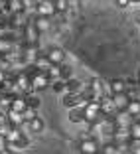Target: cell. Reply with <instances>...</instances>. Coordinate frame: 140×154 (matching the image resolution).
<instances>
[{"label": "cell", "mask_w": 140, "mask_h": 154, "mask_svg": "<svg viewBox=\"0 0 140 154\" xmlns=\"http://www.w3.org/2000/svg\"><path fill=\"white\" fill-rule=\"evenodd\" d=\"M67 119L75 125L79 122H85V105H77V107H71L67 113Z\"/></svg>", "instance_id": "cell-6"}, {"label": "cell", "mask_w": 140, "mask_h": 154, "mask_svg": "<svg viewBox=\"0 0 140 154\" xmlns=\"http://www.w3.org/2000/svg\"><path fill=\"white\" fill-rule=\"evenodd\" d=\"M126 113L132 115L134 119L140 117V99H136V97H130V101H128V107H126Z\"/></svg>", "instance_id": "cell-13"}, {"label": "cell", "mask_w": 140, "mask_h": 154, "mask_svg": "<svg viewBox=\"0 0 140 154\" xmlns=\"http://www.w3.org/2000/svg\"><path fill=\"white\" fill-rule=\"evenodd\" d=\"M2 93H4V87H2V83H0V95H2Z\"/></svg>", "instance_id": "cell-29"}, {"label": "cell", "mask_w": 140, "mask_h": 154, "mask_svg": "<svg viewBox=\"0 0 140 154\" xmlns=\"http://www.w3.org/2000/svg\"><path fill=\"white\" fill-rule=\"evenodd\" d=\"M8 8V0H0V12H4Z\"/></svg>", "instance_id": "cell-28"}, {"label": "cell", "mask_w": 140, "mask_h": 154, "mask_svg": "<svg viewBox=\"0 0 140 154\" xmlns=\"http://www.w3.org/2000/svg\"><path fill=\"white\" fill-rule=\"evenodd\" d=\"M26 101H28V107H34V109H38V107H40V97L34 95V91L26 95Z\"/></svg>", "instance_id": "cell-20"}, {"label": "cell", "mask_w": 140, "mask_h": 154, "mask_svg": "<svg viewBox=\"0 0 140 154\" xmlns=\"http://www.w3.org/2000/svg\"><path fill=\"white\" fill-rule=\"evenodd\" d=\"M10 109L14 111H20V113H24V111L28 109V101H26V95H16L12 99V107Z\"/></svg>", "instance_id": "cell-10"}, {"label": "cell", "mask_w": 140, "mask_h": 154, "mask_svg": "<svg viewBox=\"0 0 140 154\" xmlns=\"http://www.w3.org/2000/svg\"><path fill=\"white\" fill-rule=\"evenodd\" d=\"M128 101H130V95H128L126 91H124V93H114L113 95V103H114V107H117V111H126Z\"/></svg>", "instance_id": "cell-7"}, {"label": "cell", "mask_w": 140, "mask_h": 154, "mask_svg": "<svg viewBox=\"0 0 140 154\" xmlns=\"http://www.w3.org/2000/svg\"><path fill=\"white\" fill-rule=\"evenodd\" d=\"M55 8H57V12H65V10H69V0H55Z\"/></svg>", "instance_id": "cell-23"}, {"label": "cell", "mask_w": 140, "mask_h": 154, "mask_svg": "<svg viewBox=\"0 0 140 154\" xmlns=\"http://www.w3.org/2000/svg\"><path fill=\"white\" fill-rule=\"evenodd\" d=\"M8 10H10L12 14L24 12V10H26V6H24V0H8Z\"/></svg>", "instance_id": "cell-16"}, {"label": "cell", "mask_w": 140, "mask_h": 154, "mask_svg": "<svg viewBox=\"0 0 140 154\" xmlns=\"http://www.w3.org/2000/svg\"><path fill=\"white\" fill-rule=\"evenodd\" d=\"M130 2H132V4H138V2H140V0H130Z\"/></svg>", "instance_id": "cell-30"}, {"label": "cell", "mask_w": 140, "mask_h": 154, "mask_svg": "<svg viewBox=\"0 0 140 154\" xmlns=\"http://www.w3.org/2000/svg\"><path fill=\"white\" fill-rule=\"evenodd\" d=\"M61 103H63V107L71 109V107H77V105H85V101H83L81 93H67V91H65Z\"/></svg>", "instance_id": "cell-5"}, {"label": "cell", "mask_w": 140, "mask_h": 154, "mask_svg": "<svg viewBox=\"0 0 140 154\" xmlns=\"http://www.w3.org/2000/svg\"><path fill=\"white\" fill-rule=\"evenodd\" d=\"M79 150H81L83 154H95L101 150L99 142H97V138H93V136H85V138H81V142H79Z\"/></svg>", "instance_id": "cell-3"}, {"label": "cell", "mask_w": 140, "mask_h": 154, "mask_svg": "<svg viewBox=\"0 0 140 154\" xmlns=\"http://www.w3.org/2000/svg\"><path fill=\"white\" fill-rule=\"evenodd\" d=\"M6 122H8V111H2V109H0V127H2V125H6Z\"/></svg>", "instance_id": "cell-26"}, {"label": "cell", "mask_w": 140, "mask_h": 154, "mask_svg": "<svg viewBox=\"0 0 140 154\" xmlns=\"http://www.w3.org/2000/svg\"><path fill=\"white\" fill-rule=\"evenodd\" d=\"M24 119H26V121H32V119H36L38 117V109H34V107H28L26 111H24Z\"/></svg>", "instance_id": "cell-22"}, {"label": "cell", "mask_w": 140, "mask_h": 154, "mask_svg": "<svg viewBox=\"0 0 140 154\" xmlns=\"http://www.w3.org/2000/svg\"><path fill=\"white\" fill-rule=\"evenodd\" d=\"M20 128H22V127H14L12 131H10L8 134H6V138H8L10 142H18L20 138H22V134H24V132L20 131Z\"/></svg>", "instance_id": "cell-18"}, {"label": "cell", "mask_w": 140, "mask_h": 154, "mask_svg": "<svg viewBox=\"0 0 140 154\" xmlns=\"http://www.w3.org/2000/svg\"><path fill=\"white\" fill-rule=\"evenodd\" d=\"M83 87H85V83H81L79 79H75V77H69L67 81H65V91H67V93H81Z\"/></svg>", "instance_id": "cell-9"}, {"label": "cell", "mask_w": 140, "mask_h": 154, "mask_svg": "<svg viewBox=\"0 0 140 154\" xmlns=\"http://www.w3.org/2000/svg\"><path fill=\"white\" fill-rule=\"evenodd\" d=\"M6 144H8V138L0 132V152H6Z\"/></svg>", "instance_id": "cell-25"}, {"label": "cell", "mask_w": 140, "mask_h": 154, "mask_svg": "<svg viewBox=\"0 0 140 154\" xmlns=\"http://www.w3.org/2000/svg\"><path fill=\"white\" fill-rule=\"evenodd\" d=\"M22 34H24V40L28 42V44H38V38H40V30L36 28V24H34V20H30V22L26 24V26L22 28Z\"/></svg>", "instance_id": "cell-1"}, {"label": "cell", "mask_w": 140, "mask_h": 154, "mask_svg": "<svg viewBox=\"0 0 140 154\" xmlns=\"http://www.w3.org/2000/svg\"><path fill=\"white\" fill-rule=\"evenodd\" d=\"M34 24H36V28L40 30V32H47V30H50V26H51L50 16H40V14L34 18Z\"/></svg>", "instance_id": "cell-12"}, {"label": "cell", "mask_w": 140, "mask_h": 154, "mask_svg": "<svg viewBox=\"0 0 140 154\" xmlns=\"http://www.w3.org/2000/svg\"><path fill=\"white\" fill-rule=\"evenodd\" d=\"M24 125H26L28 132H41V131H44V121H41L40 117L32 119V121H26Z\"/></svg>", "instance_id": "cell-11"}, {"label": "cell", "mask_w": 140, "mask_h": 154, "mask_svg": "<svg viewBox=\"0 0 140 154\" xmlns=\"http://www.w3.org/2000/svg\"><path fill=\"white\" fill-rule=\"evenodd\" d=\"M130 134L134 136V138H140V119L138 121L134 119V122L130 125Z\"/></svg>", "instance_id": "cell-21"}, {"label": "cell", "mask_w": 140, "mask_h": 154, "mask_svg": "<svg viewBox=\"0 0 140 154\" xmlns=\"http://www.w3.org/2000/svg\"><path fill=\"white\" fill-rule=\"evenodd\" d=\"M36 14L40 16H55L57 14V8H55V0H40L38 2V8H36Z\"/></svg>", "instance_id": "cell-2"}, {"label": "cell", "mask_w": 140, "mask_h": 154, "mask_svg": "<svg viewBox=\"0 0 140 154\" xmlns=\"http://www.w3.org/2000/svg\"><path fill=\"white\" fill-rule=\"evenodd\" d=\"M45 55L50 57V61H51V63H57V65H61V63L65 61V51L61 50V48H50Z\"/></svg>", "instance_id": "cell-8"}, {"label": "cell", "mask_w": 140, "mask_h": 154, "mask_svg": "<svg viewBox=\"0 0 140 154\" xmlns=\"http://www.w3.org/2000/svg\"><path fill=\"white\" fill-rule=\"evenodd\" d=\"M114 2H117V6H120V8H126V6L132 4L130 0H114Z\"/></svg>", "instance_id": "cell-27"}, {"label": "cell", "mask_w": 140, "mask_h": 154, "mask_svg": "<svg viewBox=\"0 0 140 154\" xmlns=\"http://www.w3.org/2000/svg\"><path fill=\"white\" fill-rule=\"evenodd\" d=\"M108 85H111V93H113V95H114V93H124L126 87H128L122 79H114V81H111Z\"/></svg>", "instance_id": "cell-15"}, {"label": "cell", "mask_w": 140, "mask_h": 154, "mask_svg": "<svg viewBox=\"0 0 140 154\" xmlns=\"http://www.w3.org/2000/svg\"><path fill=\"white\" fill-rule=\"evenodd\" d=\"M69 77H71V67L61 63V79H63V81H67Z\"/></svg>", "instance_id": "cell-24"}, {"label": "cell", "mask_w": 140, "mask_h": 154, "mask_svg": "<svg viewBox=\"0 0 140 154\" xmlns=\"http://www.w3.org/2000/svg\"><path fill=\"white\" fill-rule=\"evenodd\" d=\"M101 152H105V154H117V152H120V150H118L117 142L111 140V142H105V144L101 146Z\"/></svg>", "instance_id": "cell-17"}, {"label": "cell", "mask_w": 140, "mask_h": 154, "mask_svg": "<svg viewBox=\"0 0 140 154\" xmlns=\"http://www.w3.org/2000/svg\"><path fill=\"white\" fill-rule=\"evenodd\" d=\"M51 83V77L47 75L45 71H40V73H36V75L32 77V87H34V91H44L45 87Z\"/></svg>", "instance_id": "cell-4"}, {"label": "cell", "mask_w": 140, "mask_h": 154, "mask_svg": "<svg viewBox=\"0 0 140 154\" xmlns=\"http://www.w3.org/2000/svg\"><path fill=\"white\" fill-rule=\"evenodd\" d=\"M8 121L12 122L14 127H22L24 122H26V119H24V115L20 113V111H14V109H10V111H8Z\"/></svg>", "instance_id": "cell-14"}, {"label": "cell", "mask_w": 140, "mask_h": 154, "mask_svg": "<svg viewBox=\"0 0 140 154\" xmlns=\"http://www.w3.org/2000/svg\"><path fill=\"white\" fill-rule=\"evenodd\" d=\"M47 75L51 77V81H55V79H61V65L51 63V67L47 69Z\"/></svg>", "instance_id": "cell-19"}]
</instances>
